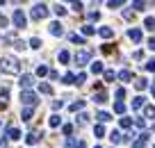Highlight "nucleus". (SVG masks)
Masks as SVG:
<instances>
[{
	"label": "nucleus",
	"mask_w": 155,
	"mask_h": 148,
	"mask_svg": "<svg viewBox=\"0 0 155 148\" xmlns=\"http://www.w3.org/2000/svg\"><path fill=\"white\" fill-rule=\"evenodd\" d=\"M0 71H2V73H12V75L21 73L18 59H16V57H2V59H0Z\"/></svg>",
	"instance_id": "1"
},
{
	"label": "nucleus",
	"mask_w": 155,
	"mask_h": 148,
	"mask_svg": "<svg viewBox=\"0 0 155 148\" xmlns=\"http://www.w3.org/2000/svg\"><path fill=\"white\" fill-rule=\"evenodd\" d=\"M91 55H94L91 48H82V50H78V53H75V62H78V66H84V64L91 59Z\"/></svg>",
	"instance_id": "2"
},
{
	"label": "nucleus",
	"mask_w": 155,
	"mask_h": 148,
	"mask_svg": "<svg viewBox=\"0 0 155 148\" xmlns=\"http://www.w3.org/2000/svg\"><path fill=\"white\" fill-rule=\"evenodd\" d=\"M21 103H23L25 107H34L39 103L37 94H32V91H21Z\"/></svg>",
	"instance_id": "3"
},
{
	"label": "nucleus",
	"mask_w": 155,
	"mask_h": 148,
	"mask_svg": "<svg viewBox=\"0 0 155 148\" xmlns=\"http://www.w3.org/2000/svg\"><path fill=\"white\" fill-rule=\"evenodd\" d=\"M48 16V7L46 5H34L32 7V18L34 21H41V18H46Z\"/></svg>",
	"instance_id": "4"
},
{
	"label": "nucleus",
	"mask_w": 155,
	"mask_h": 148,
	"mask_svg": "<svg viewBox=\"0 0 155 148\" xmlns=\"http://www.w3.org/2000/svg\"><path fill=\"white\" fill-rule=\"evenodd\" d=\"M12 21H14V25H16V28H25V23H28V18H25V14H23V12H21V9H16L14 12V16H12Z\"/></svg>",
	"instance_id": "5"
},
{
	"label": "nucleus",
	"mask_w": 155,
	"mask_h": 148,
	"mask_svg": "<svg viewBox=\"0 0 155 148\" xmlns=\"http://www.w3.org/2000/svg\"><path fill=\"white\" fill-rule=\"evenodd\" d=\"M34 84V77L32 75H23L21 77V91H30V87Z\"/></svg>",
	"instance_id": "6"
},
{
	"label": "nucleus",
	"mask_w": 155,
	"mask_h": 148,
	"mask_svg": "<svg viewBox=\"0 0 155 148\" xmlns=\"http://www.w3.org/2000/svg\"><path fill=\"white\" fill-rule=\"evenodd\" d=\"M25 141H28L30 146H32V143H39V141H41V134H39L37 130H34V132H30L28 137H25Z\"/></svg>",
	"instance_id": "7"
},
{
	"label": "nucleus",
	"mask_w": 155,
	"mask_h": 148,
	"mask_svg": "<svg viewBox=\"0 0 155 148\" xmlns=\"http://www.w3.org/2000/svg\"><path fill=\"white\" fill-rule=\"evenodd\" d=\"M7 137H9L12 141H16V139H21V132H18V128H14V125H9V128H7Z\"/></svg>",
	"instance_id": "8"
},
{
	"label": "nucleus",
	"mask_w": 155,
	"mask_h": 148,
	"mask_svg": "<svg viewBox=\"0 0 155 148\" xmlns=\"http://www.w3.org/2000/svg\"><path fill=\"white\" fill-rule=\"evenodd\" d=\"M148 139H150V134H148V132H141V134H139V139L135 141V146H132V148H141L146 141H148Z\"/></svg>",
	"instance_id": "9"
},
{
	"label": "nucleus",
	"mask_w": 155,
	"mask_h": 148,
	"mask_svg": "<svg viewBox=\"0 0 155 148\" xmlns=\"http://www.w3.org/2000/svg\"><path fill=\"white\" fill-rule=\"evenodd\" d=\"M110 139H112V143H121V141H126V137H123L119 130H114V132H110Z\"/></svg>",
	"instance_id": "10"
},
{
	"label": "nucleus",
	"mask_w": 155,
	"mask_h": 148,
	"mask_svg": "<svg viewBox=\"0 0 155 148\" xmlns=\"http://www.w3.org/2000/svg\"><path fill=\"white\" fill-rule=\"evenodd\" d=\"M62 32H64V28L59 23H50V34L53 37H62Z\"/></svg>",
	"instance_id": "11"
},
{
	"label": "nucleus",
	"mask_w": 155,
	"mask_h": 148,
	"mask_svg": "<svg viewBox=\"0 0 155 148\" xmlns=\"http://www.w3.org/2000/svg\"><path fill=\"white\" fill-rule=\"evenodd\" d=\"M128 39H130V41H141V32H139L137 28L128 30Z\"/></svg>",
	"instance_id": "12"
},
{
	"label": "nucleus",
	"mask_w": 155,
	"mask_h": 148,
	"mask_svg": "<svg viewBox=\"0 0 155 148\" xmlns=\"http://www.w3.org/2000/svg\"><path fill=\"white\" fill-rule=\"evenodd\" d=\"M116 77H119V80H121V82H132V73L128 71V68H123V71L119 73V75H116Z\"/></svg>",
	"instance_id": "13"
},
{
	"label": "nucleus",
	"mask_w": 155,
	"mask_h": 148,
	"mask_svg": "<svg viewBox=\"0 0 155 148\" xmlns=\"http://www.w3.org/2000/svg\"><path fill=\"white\" fill-rule=\"evenodd\" d=\"M94 100H96V103H101V105H103V103H105L107 100V94H105V91H96V94H94Z\"/></svg>",
	"instance_id": "14"
},
{
	"label": "nucleus",
	"mask_w": 155,
	"mask_h": 148,
	"mask_svg": "<svg viewBox=\"0 0 155 148\" xmlns=\"http://www.w3.org/2000/svg\"><path fill=\"white\" fill-rule=\"evenodd\" d=\"M57 59H59V64H68V59H71V55H68V50H59Z\"/></svg>",
	"instance_id": "15"
},
{
	"label": "nucleus",
	"mask_w": 155,
	"mask_h": 148,
	"mask_svg": "<svg viewBox=\"0 0 155 148\" xmlns=\"http://www.w3.org/2000/svg\"><path fill=\"white\" fill-rule=\"evenodd\" d=\"M39 91H41V94H46V96H50V94H53V87H50L48 82H41V84H39Z\"/></svg>",
	"instance_id": "16"
},
{
	"label": "nucleus",
	"mask_w": 155,
	"mask_h": 148,
	"mask_svg": "<svg viewBox=\"0 0 155 148\" xmlns=\"http://www.w3.org/2000/svg\"><path fill=\"white\" fill-rule=\"evenodd\" d=\"M146 87H148V82H146V80H144V77H137V80H135V89H139V91H144V89H146Z\"/></svg>",
	"instance_id": "17"
},
{
	"label": "nucleus",
	"mask_w": 155,
	"mask_h": 148,
	"mask_svg": "<svg viewBox=\"0 0 155 148\" xmlns=\"http://www.w3.org/2000/svg\"><path fill=\"white\" fill-rule=\"evenodd\" d=\"M98 34H101L103 39H110L112 34H114V30H112V28H101V30H98Z\"/></svg>",
	"instance_id": "18"
},
{
	"label": "nucleus",
	"mask_w": 155,
	"mask_h": 148,
	"mask_svg": "<svg viewBox=\"0 0 155 148\" xmlns=\"http://www.w3.org/2000/svg\"><path fill=\"white\" fill-rule=\"evenodd\" d=\"M32 107H25V110L23 112H21V119H23V121H30V119H32Z\"/></svg>",
	"instance_id": "19"
},
{
	"label": "nucleus",
	"mask_w": 155,
	"mask_h": 148,
	"mask_svg": "<svg viewBox=\"0 0 155 148\" xmlns=\"http://www.w3.org/2000/svg\"><path fill=\"white\" fill-rule=\"evenodd\" d=\"M62 82L64 84H75V75H73V73H66V75L62 77Z\"/></svg>",
	"instance_id": "20"
},
{
	"label": "nucleus",
	"mask_w": 155,
	"mask_h": 148,
	"mask_svg": "<svg viewBox=\"0 0 155 148\" xmlns=\"http://www.w3.org/2000/svg\"><path fill=\"white\" fill-rule=\"evenodd\" d=\"M114 112H116V114H123V112H126V105H123V100H116V103H114Z\"/></svg>",
	"instance_id": "21"
},
{
	"label": "nucleus",
	"mask_w": 155,
	"mask_h": 148,
	"mask_svg": "<svg viewBox=\"0 0 155 148\" xmlns=\"http://www.w3.org/2000/svg\"><path fill=\"white\" fill-rule=\"evenodd\" d=\"M75 123H78V125H84V123H89V114H84V112H82V114H80V116L75 119Z\"/></svg>",
	"instance_id": "22"
},
{
	"label": "nucleus",
	"mask_w": 155,
	"mask_h": 148,
	"mask_svg": "<svg viewBox=\"0 0 155 148\" xmlns=\"http://www.w3.org/2000/svg\"><path fill=\"white\" fill-rule=\"evenodd\" d=\"M144 25H146V30H150V32H153V30H155V18H153V16H148V18L144 21Z\"/></svg>",
	"instance_id": "23"
},
{
	"label": "nucleus",
	"mask_w": 155,
	"mask_h": 148,
	"mask_svg": "<svg viewBox=\"0 0 155 148\" xmlns=\"http://www.w3.org/2000/svg\"><path fill=\"white\" fill-rule=\"evenodd\" d=\"M139 107H144V98H141V96H137L135 100H132V110H139Z\"/></svg>",
	"instance_id": "24"
},
{
	"label": "nucleus",
	"mask_w": 155,
	"mask_h": 148,
	"mask_svg": "<svg viewBox=\"0 0 155 148\" xmlns=\"http://www.w3.org/2000/svg\"><path fill=\"white\" fill-rule=\"evenodd\" d=\"M94 32H96V30H94V25H82V34H84V37H91Z\"/></svg>",
	"instance_id": "25"
},
{
	"label": "nucleus",
	"mask_w": 155,
	"mask_h": 148,
	"mask_svg": "<svg viewBox=\"0 0 155 148\" xmlns=\"http://www.w3.org/2000/svg\"><path fill=\"white\" fill-rule=\"evenodd\" d=\"M84 107V100H78V103H71V107H68V110L71 112H78V110H82Z\"/></svg>",
	"instance_id": "26"
},
{
	"label": "nucleus",
	"mask_w": 155,
	"mask_h": 148,
	"mask_svg": "<svg viewBox=\"0 0 155 148\" xmlns=\"http://www.w3.org/2000/svg\"><path fill=\"white\" fill-rule=\"evenodd\" d=\"M96 119H98V121H101V123H105V121H110V119H112V116H110V114H107V112H98V114H96Z\"/></svg>",
	"instance_id": "27"
},
{
	"label": "nucleus",
	"mask_w": 155,
	"mask_h": 148,
	"mask_svg": "<svg viewBox=\"0 0 155 148\" xmlns=\"http://www.w3.org/2000/svg\"><path fill=\"white\" fill-rule=\"evenodd\" d=\"M103 75H105L107 82H114V80H116V73H114V71H103Z\"/></svg>",
	"instance_id": "28"
},
{
	"label": "nucleus",
	"mask_w": 155,
	"mask_h": 148,
	"mask_svg": "<svg viewBox=\"0 0 155 148\" xmlns=\"http://www.w3.org/2000/svg\"><path fill=\"white\" fill-rule=\"evenodd\" d=\"M107 7L110 9H119V7H123V0H112V2H107Z\"/></svg>",
	"instance_id": "29"
},
{
	"label": "nucleus",
	"mask_w": 155,
	"mask_h": 148,
	"mask_svg": "<svg viewBox=\"0 0 155 148\" xmlns=\"http://www.w3.org/2000/svg\"><path fill=\"white\" fill-rule=\"evenodd\" d=\"M94 134H96L98 139H101V137H105V128H103V125H96V128H94Z\"/></svg>",
	"instance_id": "30"
},
{
	"label": "nucleus",
	"mask_w": 155,
	"mask_h": 148,
	"mask_svg": "<svg viewBox=\"0 0 155 148\" xmlns=\"http://www.w3.org/2000/svg\"><path fill=\"white\" fill-rule=\"evenodd\" d=\"M146 116H148L150 121H155V107H153V105H148V107H146Z\"/></svg>",
	"instance_id": "31"
},
{
	"label": "nucleus",
	"mask_w": 155,
	"mask_h": 148,
	"mask_svg": "<svg viewBox=\"0 0 155 148\" xmlns=\"http://www.w3.org/2000/svg\"><path fill=\"white\" fill-rule=\"evenodd\" d=\"M91 73H103V64L101 62H94L91 64Z\"/></svg>",
	"instance_id": "32"
},
{
	"label": "nucleus",
	"mask_w": 155,
	"mask_h": 148,
	"mask_svg": "<svg viewBox=\"0 0 155 148\" xmlns=\"http://www.w3.org/2000/svg\"><path fill=\"white\" fill-rule=\"evenodd\" d=\"M62 123V116H50V128H57Z\"/></svg>",
	"instance_id": "33"
},
{
	"label": "nucleus",
	"mask_w": 155,
	"mask_h": 148,
	"mask_svg": "<svg viewBox=\"0 0 155 148\" xmlns=\"http://www.w3.org/2000/svg\"><path fill=\"white\" fill-rule=\"evenodd\" d=\"M37 75H41V77H44V75H48V66H44V64H41V66L37 68Z\"/></svg>",
	"instance_id": "34"
},
{
	"label": "nucleus",
	"mask_w": 155,
	"mask_h": 148,
	"mask_svg": "<svg viewBox=\"0 0 155 148\" xmlns=\"http://www.w3.org/2000/svg\"><path fill=\"white\" fill-rule=\"evenodd\" d=\"M132 7H135L137 12H141V9H146V2H141V0H137V2H132Z\"/></svg>",
	"instance_id": "35"
},
{
	"label": "nucleus",
	"mask_w": 155,
	"mask_h": 148,
	"mask_svg": "<svg viewBox=\"0 0 155 148\" xmlns=\"http://www.w3.org/2000/svg\"><path fill=\"white\" fill-rule=\"evenodd\" d=\"M123 16H126V21H135V12H132V9H126Z\"/></svg>",
	"instance_id": "36"
},
{
	"label": "nucleus",
	"mask_w": 155,
	"mask_h": 148,
	"mask_svg": "<svg viewBox=\"0 0 155 148\" xmlns=\"http://www.w3.org/2000/svg\"><path fill=\"white\" fill-rule=\"evenodd\" d=\"M130 125H132V119L123 116V119H121V128H130Z\"/></svg>",
	"instance_id": "37"
},
{
	"label": "nucleus",
	"mask_w": 155,
	"mask_h": 148,
	"mask_svg": "<svg viewBox=\"0 0 155 148\" xmlns=\"http://www.w3.org/2000/svg\"><path fill=\"white\" fill-rule=\"evenodd\" d=\"M68 39H71V43H84V39H82V37H78V34H71Z\"/></svg>",
	"instance_id": "38"
},
{
	"label": "nucleus",
	"mask_w": 155,
	"mask_h": 148,
	"mask_svg": "<svg viewBox=\"0 0 155 148\" xmlns=\"http://www.w3.org/2000/svg\"><path fill=\"white\" fill-rule=\"evenodd\" d=\"M7 23H9V21H7V16L0 14V28H7Z\"/></svg>",
	"instance_id": "39"
},
{
	"label": "nucleus",
	"mask_w": 155,
	"mask_h": 148,
	"mask_svg": "<svg viewBox=\"0 0 155 148\" xmlns=\"http://www.w3.org/2000/svg\"><path fill=\"white\" fill-rule=\"evenodd\" d=\"M84 80H87V75H84V73H80V75H78V77H75V84H82V82H84Z\"/></svg>",
	"instance_id": "40"
},
{
	"label": "nucleus",
	"mask_w": 155,
	"mask_h": 148,
	"mask_svg": "<svg viewBox=\"0 0 155 148\" xmlns=\"http://www.w3.org/2000/svg\"><path fill=\"white\" fill-rule=\"evenodd\" d=\"M71 7H73V12H82V7H84V5H82V2H73Z\"/></svg>",
	"instance_id": "41"
},
{
	"label": "nucleus",
	"mask_w": 155,
	"mask_h": 148,
	"mask_svg": "<svg viewBox=\"0 0 155 148\" xmlns=\"http://www.w3.org/2000/svg\"><path fill=\"white\" fill-rule=\"evenodd\" d=\"M101 18V14H98V12H89V21H98Z\"/></svg>",
	"instance_id": "42"
},
{
	"label": "nucleus",
	"mask_w": 155,
	"mask_h": 148,
	"mask_svg": "<svg viewBox=\"0 0 155 148\" xmlns=\"http://www.w3.org/2000/svg\"><path fill=\"white\" fill-rule=\"evenodd\" d=\"M30 46L32 48H41V41H39V39H30Z\"/></svg>",
	"instance_id": "43"
},
{
	"label": "nucleus",
	"mask_w": 155,
	"mask_h": 148,
	"mask_svg": "<svg viewBox=\"0 0 155 148\" xmlns=\"http://www.w3.org/2000/svg\"><path fill=\"white\" fill-rule=\"evenodd\" d=\"M146 71H155V59H150V62H146Z\"/></svg>",
	"instance_id": "44"
},
{
	"label": "nucleus",
	"mask_w": 155,
	"mask_h": 148,
	"mask_svg": "<svg viewBox=\"0 0 155 148\" xmlns=\"http://www.w3.org/2000/svg\"><path fill=\"white\" fill-rule=\"evenodd\" d=\"M55 14H57V16H64V14H66V9H64V7H55Z\"/></svg>",
	"instance_id": "45"
},
{
	"label": "nucleus",
	"mask_w": 155,
	"mask_h": 148,
	"mask_svg": "<svg viewBox=\"0 0 155 148\" xmlns=\"http://www.w3.org/2000/svg\"><path fill=\"white\" fill-rule=\"evenodd\" d=\"M123 96H126V91H123V89H121V87H119V89H116V98H119V100H121Z\"/></svg>",
	"instance_id": "46"
},
{
	"label": "nucleus",
	"mask_w": 155,
	"mask_h": 148,
	"mask_svg": "<svg viewBox=\"0 0 155 148\" xmlns=\"http://www.w3.org/2000/svg\"><path fill=\"white\" fill-rule=\"evenodd\" d=\"M112 50H114V48H112V46H110V43H107V46H103V53H105V55H110V53H112Z\"/></svg>",
	"instance_id": "47"
},
{
	"label": "nucleus",
	"mask_w": 155,
	"mask_h": 148,
	"mask_svg": "<svg viewBox=\"0 0 155 148\" xmlns=\"http://www.w3.org/2000/svg\"><path fill=\"white\" fill-rule=\"evenodd\" d=\"M53 107H55V110H62L64 103H62V100H55V103H53Z\"/></svg>",
	"instance_id": "48"
},
{
	"label": "nucleus",
	"mask_w": 155,
	"mask_h": 148,
	"mask_svg": "<svg viewBox=\"0 0 155 148\" xmlns=\"http://www.w3.org/2000/svg\"><path fill=\"white\" fill-rule=\"evenodd\" d=\"M73 132V125H64V134H71Z\"/></svg>",
	"instance_id": "49"
},
{
	"label": "nucleus",
	"mask_w": 155,
	"mask_h": 148,
	"mask_svg": "<svg viewBox=\"0 0 155 148\" xmlns=\"http://www.w3.org/2000/svg\"><path fill=\"white\" fill-rule=\"evenodd\" d=\"M132 57H135V59H141V57H144V53H141V50H135V55H132Z\"/></svg>",
	"instance_id": "50"
},
{
	"label": "nucleus",
	"mask_w": 155,
	"mask_h": 148,
	"mask_svg": "<svg viewBox=\"0 0 155 148\" xmlns=\"http://www.w3.org/2000/svg\"><path fill=\"white\" fill-rule=\"evenodd\" d=\"M75 148H87V143H84V141H78V143H75Z\"/></svg>",
	"instance_id": "51"
},
{
	"label": "nucleus",
	"mask_w": 155,
	"mask_h": 148,
	"mask_svg": "<svg viewBox=\"0 0 155 148\" xmlns=\"http://www.w3.org/2000/svg\"><path fill=\"white\" fill-rule=\"evenodd\" d=\"M148 48H150V50H155V39H150V41H148Z\"/></svg>",
	"instance_id": "52"
},
{
	"label": "nucleus",
	"mask_w": 155,
	"mask_h": 148,
	"mask_svg": "<svg viewBox=\"0 0 155 148\" xmlns=\"http://www.w3.org/2000/svg\"><path fill=\"white\" fill-rule=\"evenodd\" d=\"M150 91H153V96H155V82H153V87H150Z\"/></svg>",
	"instance_id": "53"
},
{
	"label": "nucleus",
	"mask_w": 155,
	"mask_h": 148,
	"mask_svg": "<svg viewBox=\"0 0 155 148\" xmlns=\"http://www.w3.org/2000/svg\"><path fill=\"white\" fill-rule=\"evenodd\" d=\"M96 148H101V146H96Z\"/></svg>",
	"instance_id": "54"
}]
</instances>
